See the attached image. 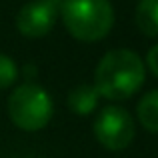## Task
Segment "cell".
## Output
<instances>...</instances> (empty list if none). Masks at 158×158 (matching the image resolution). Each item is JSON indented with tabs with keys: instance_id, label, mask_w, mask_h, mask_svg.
Returning <instances> with one entry per match:
<instances>
[{
	"instance_id": "obj_1",
	"label": "cell",
	"mask_w": 158,
	"mask_h": 158,
	"mask_svg": "<svg viewBox=\"0 0 158 158\" xmlns=\"http://www.w3.org/2000/svg\"><path fill=\"white\" fill-rule=\"evenodd\" d=\"M146 80V64L130 48H116L100 58L94 70V86L102 98L120 102L132 98Z\"/></svg>"
},
{
	"instance_id": "obj_2",
	"label": "cell",
	"mask_w": 158,
	"mask_h": 158,
	"mask_svg": "<svg viewBox=\"0 0 158 158\" xmlns=\"http://www.w3.org/2000/svg\"><path fill=\"white\" fill-rule=\"evenodd\" d=\"M60 14L66 30L80 42H98L114 26L110 0H62Z\"/></svg>"
},
{
	"instance_id": "obj_3",
	"label": "cell",
	"mask_w": 158,
	"mask_h": 158,
	"mask_svg": "<svg viewBox=\"0 0 158 158\" xmlns=\"http://www.w3.org/2000/svg\"><path fill=\"white\" fill-rule=\"evenodd\" d=\"M8 118L24 132H38L48 126L54 114V100L46 88L36 82H24L10 92L6 102Z\"/></svg>"
},
{
	"instance_id": "obj_4",
	"label": "cell",
	"mask_w": 158,
	"mask_h": 158,
	"mask_svg": "<svg viewBox=\"0 0 158 158\" xmlns=\"http://www.w3.org/2000/svg\"><path fill=\"white\" fill-rule=\"evenodd\" d=\"M92 132L98 144L106 150H126L136 138L134 116L120 104H108L98 110L92 124Z\"/></svg>"
},
{
	"instance_id": "obj_5",
	"label": "cell",
	"mask_w": 158,
	"mask_h": 158,
	"mask_svg": "<svg viewBox=\"0 0 158 158\" xmlns=\"http://www.w3.org/2000/svg\"><path fill=\"white\" fill-rule=\"evenodd\" d=\"M60 8L48 0H32L26 2L16 14V28L26 38H44L50 34L58 20Z\"/></svg>"
},
{
	"instance_id": "obj_6",
	"label": "cell",
	"mask_w": 158,
	"mask_h": 158,
	"mask_svg": "<svg viewBox=\"0 0 158 158\" xmlns=\"http://www.w3.org/2000/svg\"><path fill=\"white\" fill-rule=\"evenodd\" d=\"M100 100H102V96H100V92L96 90L94 84H78L68 92L66 104H68L72 114L90 116L98 110Z\"/></svg>"
},
{
	"instance_id": "obj_7",
	"label": "cell",
	"mask_w": 158,
	"mask_h": 158,
	"mask_svg": "<svg viewBox=\"0 0 158 158\" xmlns=\"http://www.w3.org/2000/svg\"><path fill=\"white\" fill-rule=\"evenodd\" d=\"M136 26L148 38H158V0H140L134 12Z\"/></svg>"
},
{
	"instance_id": "obj_8",
	"label": "cell",
	"mask_w": 158,
	"mask_h": 158,
	"mask_svg": "<svg viewBox=\"0 0 158 158\" xmlns=\"http://www.w3.org/2000/svg\"><path fill=\"white\" fill-rule=\"evenodd\" d=\"M136 118L148 132L158 134V90L142 94V98L136 104Z\"/></svg>"
},
{
	"instance_id": "obj_9",
	"label": "cell",
	"mask_w": 158,
	"mask_h": 158,
	"mask_svg": "<svg viewBox=\"0 0 158 158\" xmlns=\"http://www.w3.org/2000/svg\"><path fill=\"white\" fill-rule=\"evenodd\" d=\"M18 78H20V70H18V64L14 62V58L0 52V90L12 88Z\"/></svg>"
},
{
	"instance_id": "obj_10",
	"label": "cell",
	"mask_w": 158,
	"mask_h": 158,
	"mask_svg": "<svg viewBox=\"0 0 158 158\" xmlns=\"http://www.w3.org/2000/svg\"><path fill=\"white\" fill-rule=\"evenodd\" d=\"M146 66H148V70L158 78V44H154V46L148 50V54H146Z\"/></svg>"
},
{
	"instance_id": "obj_11",
	"label": "cell",
	"mask_w": 158,
	"mask_h": 158,
	"mask_svg": "<svg viewBox=\"0 0 158 158\" xmlns=\"http://www.w3.org/2000/svg\"><path fill=\"white\" fill-rule=\"evenodd\" d=\"M48 2H54V4H60L62 0H48Z\"/></svg>"
}]
</instances>
